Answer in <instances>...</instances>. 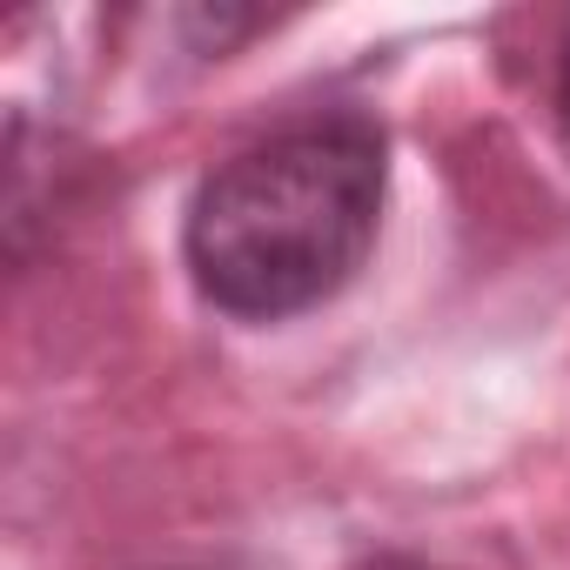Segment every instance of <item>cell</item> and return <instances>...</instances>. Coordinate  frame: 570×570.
Masks as SVG:
<instances>
[{
	"mask_svg": "<svg viewBox=\"0 0 570 570\" xmlns=\"http://www.w3.org/2000/svg\"><path fill=\"white\" fill-rule=\"evenodd\" d=\"M557 135H563V148H570V28H563V41H557Z\"/></svg>",
	"mask_w": 570,
	"mask_h": 570,
	"instance_id": "cell-2",
	"label": "cell"
},
{
	"mask_svg": "<svg viewBox=\"0 0 570 570\" xmlns=\"http://www.w3.org/2000/svg\"><path fill=\"white\" fill-rule=\"evenodd\" d=\"M383 215V135L356 115L282 128L222 161L188 208V268L228 316L275 323L330 303Z\"/></svg>",
	"mask_w": 570,
	"mask_h": 570,
	"instance_id": "cell-1",
	"label": "cell"
}]
</instances>
